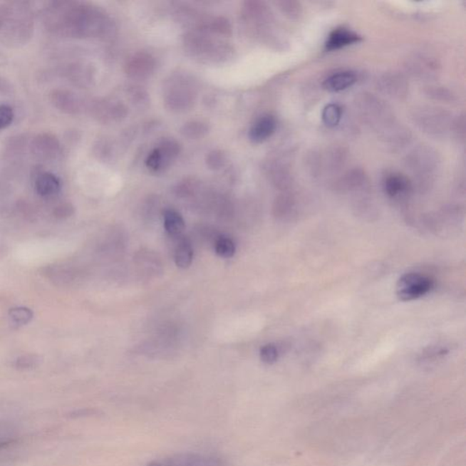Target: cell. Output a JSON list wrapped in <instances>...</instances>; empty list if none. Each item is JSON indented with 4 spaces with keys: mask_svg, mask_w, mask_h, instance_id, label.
<instances>
[{
    "mask_svg": "<svg viewBox=\"0 0 466 466\" xmlns=\"http://www.w3.org/2000/svg\"><path fill=\"white\" fill-rule=\"evenodd\" d=\"M48 31L68 38L96 37L103 34L106 18L94 6L75 1H53L45 9Z\"/></svg>",
    "mask_w": 466,
    "mask_h": 466,
    "instance_id": "1",
    "label": "cell"
},
{
    "mask_svg": "<svg viewBox=\"0 0 466 466\" xmlns=\"http://www.w3.org/2000/svg\"><path fill=\"white\" fill-rule=\"evenodd\" d=\"M34 16L28 2H6L0 6V43L22 47L34 34Z\"/></svg>",
    "mask_w": 466,
    "mask_h": 466,
    "instance_id": "2",
    "label": "cell"
},
{
    "mask_svg": "<svg viewBox=\"0 0 466 466\" xmlns=\"http://www.w3.org/2000/svg\"><path fill=\"white\" fill-rule=\"evenodd\" d=\"M360 109L364 120L373 129L382 133L385 139L390 141L403 139V130L396 126L395 116L383 101L373 96H364L360 101Z\"/></svg>",
    "mask_w": 466,
    "mask_h": 466,
    "instance_id": "3",
    "label": "cell"
},
{
    "mask_svg": "<svg viewBox=\"0 0 466 466\" xmlns=\"http://www.w3.org/2000/svg\"><path fill=\"white\" fill-rule=\"evenodd\" d=\"M435 287V281L428 275L409 272L399 279L396 295L403 301L418 300L425 296Z\"/></svg>",
    "mask_w": 466,
    "mask_h": 466,
    "instance_id": "4",
    "label": "cell"
},
{
    "mask_svg": "<svg viewBox=\"0 0 466 466\" xmlns=\"http://www.w3.org/2000/svg\"><path fill=\"white\" fill-rule=\"evenodd\" d=\"M415 120L423 133L435 137L445 136L452 124L451 115L436 108H423L416 113Z\"/></svg>",
    "mask_w": 466,
    "mask_h": 466,
    "instance_id": "5",
    "label": "cell"
},
{
    "mask_svg": "<svg viewBox=\"0 0 466 466\" xmlns=\"http://www.w3.org/2000/svg\"><path fill=\"white\" fill-rule=\"evenodd\" d=\"M147 466H222V462L213 455L182 452L150 462Z\"/></svg>",
    "mask_w": 466,
    "mask_h": 466,
    "instance_id": "6",
    "label": "cell"
},
{
    "mask_svg": "<svg viewBox=\"0 0 466 466\" xmlns=\"http://www.w3.org/2000/svg\"><path fill=\"white\" fill-rule=\"evenodd\" d=\"M29 147L33 156L46 162L58 159L62 153L60 140L52 133L38 134L33 139Z\"/></svg>",
    "mask_w": 466,
    "mask_h": 466,
    "instance_id": "7",
    "label": "cell"
},
{
    "mask_svg": "<svg viewBox=\"0 0 466 466\" xmlns=\"http://www.w3.org/2000/svg\"><path fill=\"white\" fill-rule=\"evenodd\" d=\"M49 100L56 109L62 113L74 115L81 113V98L72 91L56 88L49 93Z\"/></svg>",
    "mask_w": 466,
    "mask_h": 466,
    "instance_id": "8",
    "label": "cell"
},
{
    "mask_svg": "<svg viewBox=\"0 0 466 466\" xmlns=\"http://www.w3.org/2000/svg\"><path fill=\"white\" fill-rule=\"evenodd\" d=\"M155 61L150 54L145 52L137 53L127 61L125 71L128 76L133 78H144L149 77L155 68Z\"/></svg>",
    "mask_w": 466,
    "mask_h": 466,
    "instance_id": "9",
    "label": "cell"
},
{
    "mask_svg": "<svg viewBox=\"0 0 466 466\" xmlns=\"http://www.w3.org/2000/svg\"><path fill=\"white\" fill-rule=\"evenodd\" d=\"M383 190L389 198L400 201L405 199L412 192V183L402 174L393 173L383 180Z\"/></svg>",
    "mask_w": 466,
    "mask_h": 466,
    "instance_id": "10",
    "label": "cell"
},
{
    "mask_svg": "<svg viewBox=\"0 0 466 466\" xmlns=\"http://www.w3.org/2000/svg\"><path fill=\"white\" fill-rule=\"evenodd\" d=\"M360 41H362V38L356 33L347 29H336L328 37L326 49L327 51H339L348 46L359 43Z\"/></svg>",
    "mask_w": 466,
    "mask_h": 466,
    "instance_id": "11",
    "label": "cell"
},
{
    "mask_svg": "<svg viewBox=\"0 0 466 466\" xmlns=\"http://www.w3.org/2000/svg\"><path fill=\"white\" fill-rule=\"evenodd\" d=\"M380 90L383 93L393 98H401L405 96L408 84L406 80L397 73H388L383 75L378 81Z\"/></svg>",
    "mask_w": 466,
    "mask_h": 466,
    "instance_id": "12",
    "label": "cell"
},
{
    "mask_svg": "<svg viewBox=\"0 0 466 466\" xmlns=\"http://www.w3.org/2000/svg\"><path fill=\"white\" fill-rule=\"evenodd\" d=\"M277 128L276 119L271 115H265L254 123L249 133V140L254 143H262L274 133Z\"/></svg>",
    "mask_w": 466,
    "mask_h": 466,
    "instance_id": "13",
    "label": "cell"
},
{
    "mask_svg": "<svg viewBox=\"0 0 466 466\" xmlns=\"http://www.w3.org/2000/svg\"><path fill=\"white\" fill-rule=\"evenodd\" d=\"M274 214L281 221H291L297 214V203L294 197L290 195H282L275 200Z\"/></svg>",
    "mask_w": 466,
    "mask_h": 466,
    "instance_id": "14",
    "label": "cell"
},
{
    "mask_svg": "<svg viewBox=\"0 0 466 466\" xmlns=\"http://www.w3.org/2000/svg\"><path fill=\"white\" fill-rule=\"evenodd\" d=\"M166 96V105L172 110H183L190 106L193 101L192 91L187 87H175Z\"/></svg>",
    "mask_w": 466,
    "mask_h": 466,
    "instance_id": "15",
    "label": "cell"
},
{
    "mask_svg": "<svg viewBox=\"0 0 466 466\" xmlns=\"http://www.w3.org/2000/svg\"><path fill=\"white\" fill-rule=\"evenodd\" d=\"M356 81L357 78L353 72L343 71L326 78L323 87L329 93H340L353 86Z\"/></svg>",
    "mask_w": 466,
    "mask_h": 466,
    "instance_id": "16",
    "label": "cell"
},
{
    "mask_svg": "<svg viewBox=\"0 0 466 466\" xmlns=\"http://www.w3.org/2000/svg\"><path fill=\"white\" fill-rule=\"evenodd\" d=\"M435 157L433 155L431 150L428 149H420L415 150V152L410 156L408 160L411 168L420 173L430 172L435 165Z\"/></svg>",
    "mask_w": 466,
    "mask_h": 466,
    "instance_id": "17",
    "label": "cell"
},
{
    "mask_svg": "<svg viewBox=\"0 0 466 466\" xmlns=\"http://www.w3.org/2000/svg\"><path fill=\"white\" fill-rule=\"evenodd\" d=\"M61 188L60 179L52 173H41L35 180V189L42 197L55 196L60 192Z\"/></svg>",
    "mask_w": 466,
    "mask_h": 466,
    "instance_id": "18",
    "label": "cell"
},
{
    "mask_svg": "<svg viewBox=\"0 0 466 466\" xmlns=\"http://www.w3.org/2000/svg\"><path fill=\"white\" fill-rule=\"evenodd\" d=\"M66 77L78 87H87L93 78V71L87 65L72 64L66 71Z\"/></svg>",
    "mask_w": 466,
    "mask_h": 466,
    "instance_id": "19",
    "label": "cell"
},
{
    "mask_svg": "<svg viewBox=\"0 0 466 466\" xmlns=\"http://www.w3.org/2000/svg\"><path fill=\"white\" fill-rule=\"evenodd\" d=\"M164 228L172 237H180L185 232V219L174 209H166L163 213Z\"/></svg>",
    "mask_w": 466,
    "mask_h": 466,
    "instance_id": "20",
    "label": "cell"
},
{
    "mask_svg": "<svg viewBox=\"0 0 466 466\" xmlns=\"http://www.w3.org/2000/svg\"><path fill=\"white\" fill-rule=\"evenodd\" d=\"M175 264L180 269H188L193 261V248L188 238L180 239L175 249Z\"/></svg>",
    "mask_w": 466,
    "mask_h": 466,
    "instance_id": "21",
    "label": "cell"
},
{
    "mask_svg": "<svg viewBox=\"0 0 466 466\" xmlns=\"http://www.w3.org/2000/svg\"><path fill=\"white\" fill-rule=\"evenodd\" d=\"M437 63L431 58L423 57V56L415 58L411 66H409L413 74L420 78L431 77V75L437 72Z\"/></svg>",
    "mask_w": 466,
    "mask_h": 466,
    "instance_id": "22",
    "label": "cell"
},
{
    "mask_svg": "<svg viewBox=\"0 0 466 466\" xmlns=\"http://www.w3.org/2000/svg\"><path fill=\"white\" fill-rule=\"evenodd\" d=\"M156 150L160 153V157H162L164 166L167 168L172 162V160L179 155L180 146L175 140L166 139L160 144V147H157Z\"/></svg>",
    "mask_w": 466,
    "mask_h": 466,
    "instance_id": "23",
    "label": "cell"
},
{
    "mask_svg": "<svg viewBox=\"0 0 466 466\" xmlns=\"http://www.w3.org/2000/svg\"><path fill=\"white\" fill-rule=\"evenodd\" d=\"M209 133V127L201 121H190L183 125L180 133L189 139H201Z\"/></svg>",
    "mask_w": 466,
    "mask_h": 466,
    "instance_id": "24",
    "label": "cell"
},
{
    "mask_svg": "<svg viewBox=\"0 0 466 466\" xmlns=\"http://www.w3.org/2000/svg\"><path fill=\"white\" fill-rule=\"evenodd\" d=\"M343 117V110L337 104H329L324 108L321 118H323V123L327 127L334 128L340 123Z\"/></svg>",
    "mask_w": 466,
    "mask_h": 466,
    "instance_id": "25",
    "label": "cell"
},
{
    "mask_svg": "<svg viewBox=\"0 0 466 466\" xmlns=\"http://www.w3.org/2000/svg\"><path fill=\"white\" fill-rule=\"evenodd\" d=\"M215 252L219 257L232 258L236 252L234 242L226 236H221L215 242Z\"/></svg>",
    "mask_w": 466,
    "mask_h": 466,
    "instance_id": "26",
    "label": "cell"
},
{
    "mask_svg": "<svg viewBox=\"0 0 466 466\" xmlns=\"http://www.w3.org/2000/svg\"><path fill=\"white\" fill-rule=\"evenodd\" d=\"M9 316L16 326H25L31 321L33 314L28 308L18 307L9 311Z\"/></svg>",
    "mask_w": 466,
    "mask_h": 466,
    "instance_id": "27",
    "label": "cell"
},
{
    "mask_svg": "<svg viewBox=\"0 0 466 466\" xmlns=\"http://www.w3.org/2000/svg\"><path fill=\"white\" fill-rule=\"evenodd\" d=\"M260 356L264 363L274 364L277 362L279 356H280V351L274 343L265 344L261 348Z\"/></svg>",
    "mask_w": 466,
    "mask_h": 466,
    "instance_id": "28",
    "label": "cell"
},
{
    "mask_svg": "<svg viewBox=\"0 0 466 466\" xmlns=\"http://www.w3.org/2000/svg\"><path fill=\"white\" fill-rule=\"evenodd\" d=\"M226 160L225 154L221 150H213L207 156L206 162L209 169L219 170L225 165Z\"/></svg>",
    "mask_w": 466,
    "mask_h": 466,
    "instance_id": "29",
    "label": "cell"
},
{
    "mask_svg": "<svg viewBox=\"0 0 466 466\" xmlns=\"http://www.w3.org/2000/svg\"><path fill=\"white\" fill-rule=\"evenodd\" d=\"M14 120V113L11 107L6 105H1L0 106V130L6 129Z\"/></svg>",
    "mask_w": 466,
    "mask_h": 466,
    "instance_id": "30",
    "label": "cell"
},
{
    "mask_svg": "<svg viewBox=\"0 0 466 466\" xmlns=\"http://www.w3.org/2000/svg\"><path fill=\"white\" fill-rule=\"evenodd\" d=\"M280 5L282 11H284V13L287 16H290V18H297V16L300 15L301 6L297 2L284 1L281 2Z\"/></svg>",
    "mask_w": 466,
    "mask_h": 466,
    "instance_id": "31",
    "label": "cell"
},
{
    "mask_svg": "<svg viewBox=\"0 0 466 466\" xmlns=\"http://www.w3.org/2000/svg\"><path fill=\"white\" fill-rule=\"evenodd\" d=\"M74 212L73 206L71 204H63L57 207L55 209V214L57 217L66 218L71 216Z\"/></svg>",
    "mask_w": 466,
    "mask_h": 466,
    "instance_id": "32",
    "label": "cell"
},
{
    "mask_svg": "<svg viewBox=\"0 0 466 466\" xmlns=\"http://www.w3.org/2000/svg\"><path fill=\"white\" fill-rule=\"evenodd\" d=\"M13 93V86L6 78L0 77V96H8Z\"/></svg>",
    "mask_w": 466,
    "mask_h": 466,
    "instance_id": "33",
    "label": "cell"
},
{
    "mask_svg": "<svg viewBox=\"0 0 466 466\" xmlns=\"http://www.w3.org/2000/svg\"><path fill=\"white\" fill-rule=\"evenodd\" d=\"M36 363L35 359H32V357L31 356H24L21 357V359L18 360V363H16V366L19 367V368H29V367H32L34 366Z\"/></svg>",
    "mask_w": 466,
    "mask_h": 466,
    "instance_id": "34",
    "label": "cell"
}]
</instances>
